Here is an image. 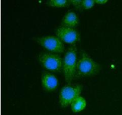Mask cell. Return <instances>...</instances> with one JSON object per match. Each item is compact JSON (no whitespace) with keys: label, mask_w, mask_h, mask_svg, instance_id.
I'll return each instance as SVG.
<instances>
[{"label":"cell","mask_w":122,"mask_h":115,"mask_svg":"<svg viewBox=\"0 0 122 115\" xmlns=\"http://www.w3.org/2000/svg\"><path fill=\"white\" fill-rule=\"evenodd\" d=\"M101 69V65L87 53L83 52L77 61L75 77L90 76L97 74Z\"/></svg>","instance_id":"6da1fadb"},{"label":"cell","mask_w":122,"mask_h":115,"mask_svg":"<svg viewBox=\"0 0 122 115\" xmlns=\"http://www.w3.org/2000/svg\"><path fill=\"white\" fill-rule=\"evenodd\" d=\"M77 63V47L73 44L68 48L63 58V71L68 83L75 78Z\"/></svg>","instance_id":"7a4b0ae2"},{"label":"cell","mask_w":122,"mask_h":115,"mask_svg":"<svg viewBox=\"0 0 122 115\" xmlns=\"http://www.w3.org/2000/svg\"><path fill=\"white\" fill-rule=\"evenodd\" d=\"M38 60L41 64L52 71H60L63 69V59L60 55L51 52H44L38 56Z\"/></svg>","instance_id":"3957f363"},{"label":"cell","mask_w":122,"mask_h":115,"mask_svg":"<svg viewBox=\"0 0 122 115\" xmlns=\"http://www.w3.org/2000/svg\"><path fill=\"white\" fill-rule=\"evenodd\" d=\"M82 91V85L68 83L63 86L59 93V102L63 107L71 104L73 101L80 96Z\"/></svg>","instance_id":"277c9868"},{"label":"cell","mask_w":122,"mask_h":115,"mask_svg":"<svg viewBox=\"0 0 122 115\" xmlns=\"http://www.w3.org/2000/svg\"><path fill=\"white\" fill-rule=\"evenodd\" d=\"M35 40L42 46L48 49L51 52L63 53L64 50V45L63 41L55 35H45L38 37Z\"/></svg>","instance_id":"5b68a950"},{"label":"cell","mask_w":122,"mask_h":115,"mask_svg":"<svg viewBox=\"0 0 122 115\" xmlns=\"http://www.w3.org/2000/svg\"><path fill=\"white\" fill-rule=\"evenodd\" d=\"M56 34L63 41L73 45L80 39V34L74 28L60 26L56 30Z\"/></svg>","instance_id":"8992f818"},{"label":"cell","mask_w":122,"mask_h":115,"mask_svg":"<svg viewBox=\"0 0 122 115\" xmlns=\"http://www.w3.org/2000/svg\"><path fill=\"white\" fill-rule=\"evenodd\" d=\"M41 83L45 91H52L58 86V80L51 72L44 71L41 75Z\"/></svg>","instance_id":"52a82bcc"},{"label":"cell","mask_w":122,"mask_h":115,"mask_svg":"<svg viewBox=\"0 0 122 115\" xmlns=\"http://www.w3.org/2000/svg\"><path fill=\"white\" fill-rule=\"evenodd\" d=\"M79 23V18L77 14L72 11L67 12L61 20L62 26L74 28Z\"/></svg>","instance_id":"ba28073f"},{"label":"cell","mask_w":122,"mask_h":115,"mask_svg":"<svg viewBox=\"0 0 122 115\" xmlns=\"http://www.w3.org/2000/svg\"><path fill=\"white\" fill-rule=\"evenodd\" d=\"M86 99L82 96H79L71 103V109L73 112H79L85 108Z\"/></svg>","instance_id":"9c48e42d"},{"label":"cell","mask_w":122,"mask_h":115,"mask_svg":"<svg viewBox=\"0 0 122 115\" xmlns=\"http://www.w3.org/2000/svg\"><path fill=\"white\" fill-rule=\"evenodd\" d=\"M49 6L53 7H66L70 5V0H49L46 1Z\"/></svg>","instance_id":"30bf717a"},{"label":"cell","mask_w":122,"mask_h":115,"mask_svg":"<svg viewBox=\"0 0 122 115\" xmlns=\"http://www.w3.org/2000/svg\"><path fill=\"white\" fill-rule=\"evenodd\" d=\"M95 0H82V8L88 9L93 7L95 4Z\"/></svg>","instance_id":"8fae6325"},{"label":"cell","mask_w":122,"mask_h":115,"mask_svg":"<svg viewBox=\"0 0 122 115\" xmlns=\"http://www.w3.org/2000/svg\"><path fill=\"white\" fill-rule=\"evenodd\" d=\"M70 2L74 5L75 7L78 9H82V0H70Z\"/></svg>","instance_id":"7c38bea8"},{"label":"cell","mask_w":122,"mask_h":115,"mask_svg":"<svg viewBox=\"0 0 122 115\" xmlns=\"http://www.w3.org/2000/svg\"><path fill=\"white\" fill-rule=\"evenodd\" d=\"M95 2L98 4H104L107 2V0H95Z\"/></svg>","instance_id":"4fadbf2b"}]
</instances>
